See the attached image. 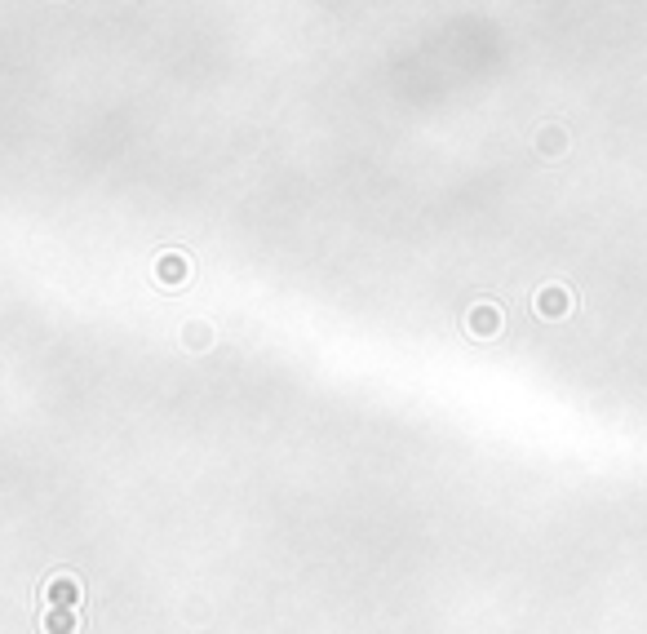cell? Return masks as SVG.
Masks as SVG:
<instances>
[{
  "instance_id": "3",
  "label": "cell",
  "mask_w": 647,
  "mask_h": 634,
  "mask_svg": "<svg viewBox=\"0 0 647 634\" xmlns=\"http://www.w3.org/2000/svg\"><path fill=\"white\" fill-rule=\"evenodd\" d=\"M164 280H182V258H164Z\"/></svg>"
},
{
  "instance_id": "1",
  "label": "cell",
  "mask_w": 647,
  "mask_h": 634,
  "mask_svg": "<svg viewBox=\"0 0 647 634\" xmlns=\"http://www.w3.org/2000/svg\"><path fill=\"white\" fill-rule=\"evenodd\" d=\"M76 599H80V586L71 577H54V581H49V603H54V608H71Z\"/></svg>"
},
{
  "instance_id": "2",
  "label": "cell",
  "mask_w": 647,
  "mask_h": 634,
  "mask_svg": "<svg viewBox=\"0 0 647 634\" xmlns=\"http://www.w3.org/2000/svg\"><path fill=\"white\" fill-rule=\"evenodd\" d=\"M45 630L49 634H71V630H76V617H71V608H49L45 612Z\"/></svg>"
}]
</instances>
